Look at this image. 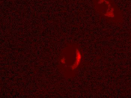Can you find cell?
<instances>
[{
	"label": "cell",
	"mask_w": 131,
	"mask_h": 98,
	"mask_svg": "<svg viewBox=\"0 0 131 98\" xmlns=\"http://www.w3.org/2000/svg\"><path fill=\"white\" fill-rule=\"evenodd\" d=\"M96 12L108 20L116 24L122 23V12L113 0H92Z\"/></svg>",
	"instance_id": "cell-1"
},
{
	"label": "cell",
	"mask_w": 131,
	"mask_h": 98,
	"mask_svg": "<svg viewBox=\"0 0 131 98\" xmlns=\"http://www.w3.org/2000/svg\"></svg>",
	"instance_id": "cell-2"
}]
</instances>
